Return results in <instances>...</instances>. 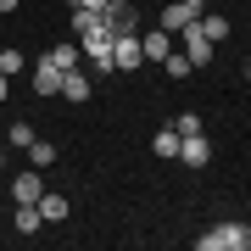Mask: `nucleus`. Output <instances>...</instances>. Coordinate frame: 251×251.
<instances>
[{
  "label": "nucleus",
  "instance_id": "f257e3e1",
  "mask_svg": "<svg viewBox=\"0 0 251 251\" xmlns=\"http://www.w3.org/2000/svg\"><path fill=\"white\" fill-rule=\"evenodd\" d=\"M246 240H251V229L246 224H229V218H224V224H218V229H206L201 234V251H246Z\"/></svg>",
  "mask_w": 251,
  "mask_h": 251
},
{
  "label": "nucleus",
  "instance_id": "f03ea898",
  "mask_svg": "<svg viewBox=\"0 0 251 251\" xmlns=\"http://www.w3.org/2000/svg\"><path fill=\"white\" fill-rule=\"evenodd\" d=\"M179 50L190 56V67H206V62H212V56H218V45H212V39H206V34H201V28H196V23H190V28H184V34H179Z\"/></svg>",
  "mask_w": 251,
  "mask_h": 251
},
{
  "label": "nucleus",
  "instance_id": "7ed1b4c3",
  "mask_svg": "<svg viewBox=\"0 0 251 251\" xmlns=\"http://www.w3.org/2000/svg\"><path fill=\"white\" fill-rule=\"evenodd\" d=\"M201 11H206V6H190V0H173L168 11H156V28H168V34H184V28H190V23L201 17Z\"/></svg>",
  "mask_w": 251,
  "mask_h": 251
},
{
  "label": "nucleus",
  "instance_id": "20e7f679",
  "mask_svg": "<svg viewBox=\"0 0 251 251\" xmlns=\"http://www.w3.org/2000/svg\"><path fill=\"white\" fill-rule=\"evenodd\" d=\"M112 62H117V67H140V62H145V50H140V28L112 34Z\"/></svg>",
  "mask_w": 251,
  "mask_h": 251
},
{
  "label": "nucleus",
  "instance_id": "39448f33",
  "mask_svg": "<svg viewBox=\"0 0 251 251\" xmlns=\"http://www.w3.org/2000/svg\"><path fill=\"white\" fill-rule=\"evenodd\" d=\"M28 84H34V95H39V100H50V95H62V67H56L50 56H45V62H39L34 73H28Z\"/></svg>",
  "mask_w": 251,
  "mask_h": 251
},
{
  "label": "nucleus",
  "instance_id": "423d86ee",
  "mask_svg": "<svg viewBox=\"0 0 251 251\" xmlns=\"http://www.w3.org/2000/svg\"><path fill=\"white\" fill-rule=\"evenodd\" d=\"M179 162L184 168H206V162H212V140L206 134H184L179 140Z\"/></svg>",
  "mask_w": 251,
  "mask_h": 251
},
{
  "label": "nucleus",
  "instance_id": "0eeeda50",
  "mask_svg": "<svg viewBox=\"0 0 251 251\" xmlns=\"http://www.w3.org/2000/svg\"><path fill=\"white\" fill-rule=\"evenodd\" d=\"M45 196V179H39V168H28V173H17V179H11V201H39Z\"/></svg>",
  "mask_w": 251,
  "mask_h": 251
},
{
  "label": "nucleus",
  "instance_id": "6e6552de",
  "mask_svg": "<svg viewBox=\"0 0 251 251\" xmlns=\"http://www.w3.org/2000/svg\"><path fill=\"white\" fill-rule=\"evenodd\" d=\"M67 212H73V201L62 196V190H45V196H39V218H45V224H62Z\"/></svg>",
  "mask_w": 251,
  "mask_h": 251
},
{
  "label": "nucleus",
  "instance_id": "1a4fd4ad",
  "mask_svg": "<svg viewBox=\"0 0 251 251\" xmlns=\"http://www.w3.org/2000/svg\"><path fill=\"white\" fill-rule=\"evenodd\" d=\"M196 28L212 39V45H224V39H229V17H224V11H201V17H196Z\"/></svg>",
  "mask_w": 251,
  "mask_h": 251
},
{
  "label": "nucleus",
  "instance_id": "9d476101",
  "mask_svg": "<svg viewBox=\"0 0 251 251\" xmlns=\"http://www.w3.org/2000/svg\"><path fill=\"white\" fill-rule=\"evenodd\" d=\"M140 50H145V62H151V56L162 62V56L173 50V34H168V28H151V34H140Z\"/></svg>",
  "mask_w": 251,
  "mask_h": 251
},
{
  "label": "nucleus",
  "instance_id": "9b49d317",
  "mask_svg": "<svg viewBox=\"0 0 251 251\" xmlns=\"http://www.w3.org/2000/svg\"><path fill=\"white\" fill-rule=\"evenodd\" d=\"M50 62L62 67V73H73V67L84 62V50H78V39H62V45H50Z\"/></svg>",
  "mask_w": 251,
  "mask_h": 251
},
{
  "label": "nucleus",
  "instance_id": "f8f14e48",
  "mask_svg": "<svg viewBox=\"0 0 251 251\" xmlns=\"http://www.w3.org/2000/svg\"><path fill=\"white\" fill-rule=\"evenodd\" d=\"M151 151H156L162 162H173V156H179V128H173V123H168V128H156V140H151Z\"/></svg>",
  "mask_w": 251,
  "mask_h": 251
},
{
  "label": "nucleus",
  "instance_id": "ddd939ff",
  "mask_svg": "<svg viewBox=\"0 0 251 251\" xmlns=\"http://www.w3.org/2000/svg\"><path fill=\"white\" fill-rule=\"evenodd\" d=\"M162 73H168V78H173V84H179V78H190V73H196V67H190V56H184L179 45H173L168 56H162Z\"/></svg>",
  "mask_w": 251,
  "mask_h": 251
},
{
  "label": "nucleus",
  "instance_id": "4468645a",
  "mask_svg": "<svg viewBox=\"0 0 251 251\" xmlns=\"http://www.w3.org/2000/svg\"><path fill=\"white\" fill-rule=\"evenodd\" d=\"M62 100H90V78H84L78 67L62 73Z\"/></svg>",
  "mask_w": 251,
  "mask_h": 251
},
{
  "label": "nucleus",
  "instance_id": "2eb2a0df",
  "mask_svg": "<svg viewBox=\"0 0 251 251\" xmlns=\"http://www.w3.org/2000/svg\"><path fill=\"white\" fill-rule=\"evenodd\" d=\"M45 229V218H39V201H23L17 206V234H39Z\"/></svg>",
  "mask_w": 251,
  "mask_h": 251
},
{
  "label": "nucleus",
  "instance_id": "dca6fc26",
  "mask_svg": "<svg viewBox=\"0 0 251 251\" xmlns=\"http://www.w3.org/2000/svg\"><path fill=\"white\" fill-rule=\"evenodd\" d=\"M28 162H34V168L45 173L50 162H56V145H45V140H34V145H28Z\"/></svg>",
  "mask_w": 251,
  "mask_h": 251
},
{
  "label": "nucleus",
  "instance_id": "f3484780",
  "mask_svg": "<svg viewBox=\"0 0 251 251\" xmlns=\"http://www.w3.org/2000/svg\"><path fill=\"white\" fill-rule=\"evenodd\" d=\"M0 73H6V78L28 73V56H23V50H0Z\"/></svg>",
  "mask_w": 251,
  "mask_h": 251
},
{
  "label": "nucleus",
  "instance_id": "a211bd4d",
  "mask_svg": "<svg viewBox=\"0 0 251 251\" xmlns=\"http://www.w3.org/2000/svg\"><path fill=\"white\" fill-rule=\"evenodd\" d=\"M95 23H100V11H73V39L95 34Z\"/></svg>",
  "mask_w": 251,
  "mask_h": 251
},
{
  "label": "nucleus",
  "instance_id": "6ab92c4d",
  "mask_svg": "<svg viewBox=\"0 0 251 251\" xmlns=\"http://www.w3.org/2000/svg\"><path fill=\"white\" fill-rule=\"evenodd\" d=\"M173 128H179V140H184V134H201V117H196V112H179V123H173Z\"/></svg>",
  "mask_w": 251,
  "mask_h": 251
},
{
  "label": "nucleus",
  "instance_id": "aec40b11",
  "mask_svg": "<svg viewBox=\"0 0 251 251\" xmlns=\"http://www.w3.org/2000/svg\"><path fill=\"white\" fill-rule=\"evenodd\" d=\"M6 140H11V145H34V128H28V123H11Z\"/></svg>",
  "mask_w": 251,
  "mask_h": 251
},
{
  "label": "nucleus",
  "instance_id": "412c9836",
  "mask_svg": "<svg viewBox=\"0 0 251 251\" xmlns=\"http://www.w3.org/2000/svg\"><path fill=\"white\" fill-rule=\"evenodd\" d=\"M67 6H73V11H106L112 0H67Z\"/></svg>",
  "mask_w": 251,
  "mask_h": 251
},
{
  "label": "nucleus",
  "instance_id": "4be33fe9",
  "mask_svg": "<svg viewBox=\"0 0 251 251\" xmlns=\"http://www.w3.org/2000/svg\"><path fill=\"white\" fill-rule=\"evenodd\" d=\"M11 95V78H6V73H0V100H6Z\"/></svg>",
  "mask_w": 251,
  "mask_h": 251
},
{
  "label": "nucleus",
  "instance_id": "5701e85b",
  "mask_svg": "<svg viewBox=\"0 0 251 251\" xmlns=\"http://www.w3.org/2000/svg\"><path fill=\"white\" fill-rule=\"evenodd\" d=\"M0 11H17V0H0Z\"/></svg>",
  "mask_w": 251,
  "mask_h": 251
},
{
  "label": "nucleus",
  "instance_id": "b1692460",
  "mask_svg": "<svg viewBox=\"0 0 251 251\" xmlns=\"http://www.w3.org/2000/svg\"><path fill=\"white\" fill-rule=\"evenodd\" d=\"M240 73H246V78H251V56H246V67H240Z\"/></svg>",
  "mask_w": 251,
  "mask_h": 251
},
{
  "label": "nucleus",
  "instance_id": "393cba45",
  "mask_svg": "<svg viewBox=\"0 0 251 251\" xmlns=\"http://www.w3.org/2000/svg\"><path fill=\"white\" fill-rule=\"evenodd\" d=\"M190 6H206V0H190Z\"/></svg>",
  "mask_w": 251,
  "mask_h": 251
},
{
  "label": "nucleus",
  "instance_id": "a878e982",
  "mask_svg": "<svg viewBox=\"0 0 251 251\" xmlns=\"http://www.w3.org/2000/svg\"><path fill=\"white\" fill-rule=\"evenodd\" d=\"M246 229H251V224H246ZM246 251H251V240H246Z\"/></svg>",
  "mask_w": 251,
  "mask_h": 251
}]
</instances>
